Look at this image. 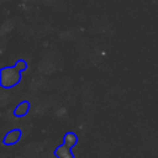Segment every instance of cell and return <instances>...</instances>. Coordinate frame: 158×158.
I'll return each instance as SVG.
<instances>
[{
  "instance_id": "obj_1",
  "label": "cell",
  "mask_w": 158,
  "mask_h": 158,
  "mask_svg": "<svg viewBox=\"0 0 158 158\" xmlns=\"http://www.w3.org/2000/svg\"><path fill=\"white\" fill-rule=\"evenodd\" d=\"M22 79L21 72L15 67H4L0 70V85L4 89H11L16 86Z\"/></svg>"
},
{
  "instance_id": "obj_2",
  "label": "cell",
  "mask_w": 158,
  "mask_h": 158,
  "mask_svg": "<svg viewBox=\"0 0 158 158\" xmlns=\"http://www.w3.org/2000/svg\"><path fill=\"white\" fill-rule=\"evenodd\" d=\"M21 136H22V132L19 130V128H14V130H10L5 136H4V144L6 146H12V144H16L20 139H21Z\"/></svg>"
},
{
  "instance_id": "obj_3",
  "label": "cell",
  "mask_w": 158,
  "mask_h": 158,
  "mask_svg": "<svg viewBox=\"0 0 158 158\" xmlns=\"http://www.w3.org/2000/svg\"><path fill=\"white\" fill-rule=\"evenodd\" d=\"M56 158H74V154L72 152V148L67 147L65 144H60L54 149Z\"/></svg>"
},
{
  "instance_id": "obj_4",
  "label": "cell",
  "mask_w": 158,
  "mask_h": 158,
  "mask_svg": "<svg viewBox=\"0 0 158 158\" xmlns=\"http://www.w3.org/2000/svg\"><path fill=\"white\" fill-rule=\"evenodd\" d=\"M28 111H30V102L28 101H21L14 109V115L16 117H23L25 115H27Z\"/></svg>"
},
{
  "instance_id": "obj_5",
  "label": "cell",
  "mask_w": 158,
  "mask_h": 158,
  "mask_svg": "<svg viewBox=\"0 0 158 158\" xmlns=\"http://www.w3.org/2000/svg\"><path fill=\"white\" fill-rule=\"evenodd\" d=\"M78 142V136L74 132H67L63 138V144H65L69 148H73Z\"/></svg>"
},
{
  "instance_id": "obj_6",
  "label": "cell",
  "mask_w": 158,
  "mask_h": 158,
  "mask_svg": "<svg viewBox=\"0 0 158 158\" xmlns=\"http://www.w3.org/2000/svg\"><path fill=\"white\" fill-rule=\"evenodd\" d=\"M16 69H19L21 73L23 72V70H26L27 69V64H26V62L25 60H22V59H20V60H17L16 63H15V65H14Z\"/></svg>"
}]
</instances>
